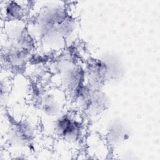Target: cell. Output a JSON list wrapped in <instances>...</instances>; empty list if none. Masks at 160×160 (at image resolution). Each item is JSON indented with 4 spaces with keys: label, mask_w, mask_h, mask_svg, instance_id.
<instances>
[{
    "label": "cell",
    "mask_w": 160,
    "mask_h": 160,
    "mask_svg": "<svg viewBox=\"0 0 160 160\" xmlns=\"http://www.w3.org/2000/svg\"><path fill=\"white\" fill-rule=\"evenodd\" d=\"M71 15L64 4L49 3L42 6L35 16L32 26L38 46L49 51L61 49L66 44L63 39V26Z\"/></svg>",
    "instance_id": "1"
},
{
    "label": "cell",
    "mask_w": 160,
    "mask_h": 160,
    "mask_svg": "<svg viewBox=\"0 0 160 160\" xmlns=\"http://www.w3.org/2000/svg\"><path fill=\"white\" fill-rule=\"evenodd\" d=\"M82 116L96 118L105 112L110 106V99L102 89H96L87 83L70 94Z\"/></svg>",
    "instance_id": "2"
},
{
    "label": "cell",
    "mask_w": 160,
    "mask_h": 160,
    "mask_svg": "<svg viewBox=\"0 0 160 160\" xmlns=\"http://www.w3.org/2000/svg\"><path fill=\"white\" fill-rule=\"evenodd\" d=\"M51 129L58 138L70 145L79 144L85 138V125L79 112L64 111L51 121Z\"/></svg>",
    "instance_id": "3"
},
{
    "label": "cell",
    "mask_w": 160,
    "mask_h": 160,
    "mask_svg": "<svg viewBox=\"0 0 160 160\" xmlns=\"http://www.w3.org/2000/svg\"><path fill=\"white\" fill-rule=\"evenodd\" d=\"M4 34L9 43L32 54L38 46L34 33L25 21L4 22Z\"/></svg>",
    "instance_id": "4"
},
{
    "label": "cell",
    "mask_w": 160,
    "mask_h": 160,
    "mask_svg": "<svg viewBox=\"0 0 160 160\" xmlns=\"http://www.w3.org/2000/svg\"><path fill=\"white\" fill-rule=\"evenodd\" d=\"M6 135L9 144L13 147L30 149L34 144L36 129L28 119L10 120Z\"/></svg>",
    "instance_id": "5"
},
{
    "label": "cell",
    "mask_w": 160,
    "mask_h": 160,
    "mask_svg": "<svg viewBox=\"0 0 160 160\" xmlns=\"http://www.w3.org/2000/svg\"><path fill=\"white\" fill-rule=\"evenodd\" d=\"M41 114L51 121L64 111V98L61 91L55 89L42 90L38 95Z\"/></svg>",
    "instance_id": "6"
},
{
    "label": "cell",
    "mask_w": 160,
    "mask_h": 160,
    "mask_svg": "<svg viewBox=\"0 0 160 160\" xmlns=\"http://www.w3.org/2000/svg\"><path fill=\"white\" fill-rule=\"evenodd\" d=\"M86 83L96 89H102L109 80V68L104 58H92L84 66Z\"/></svg>",
    "instance_id": "7"
},
{
    "label": "cell",
    "mask_w": 160,
    "mask_h": 160,
    "mask_svg": "<svg viewBox=\"0 0 160 160\" xmlns=\"http://www.w3.org/2000/svg\"><path fill=\"white\" fill-rule=\"evenodd\" d=\"M31 55L26 51L9 43L1 51V61L6 70L20 72L29 62Z\"/></svg>",
    "instance_id": "8"
},
{
    "label": "cell",
    "mask_w": 160,
    "mask_h": 160,
    "mask_svg": "<svg viewBox=\"0 0 160 160\" xmlns=\"http://www.w3.org/2000/svg\"><path fill=\"white\" fill-rule=\"evenodd\" d=\"M131 137V130L120 119H114L109 124L106 130L105 139L110 147L119 146L128 141Z\"/></svg>",
    "instance_id": "9"
},
{
    "label": "cell",
    "mask_w": 160,
    "mask_h": 160,
    "mask_svg": "<svg viewBox=\"0 0 160 160\" xmlns=\"http://www.w3.org/2000/svg\"><path fill=\"white\" fill-rule=\"evenodd\" d=\"M1 4V15L6 21H25L28 14L29 5L22 1H9L2 2Z\"/></svg>",
    "instance_id": "10"
}]
</instances>
